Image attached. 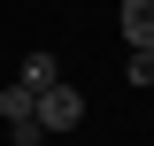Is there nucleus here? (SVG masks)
Returning <instances> with one entry per match:
<instances>
[{"label":"nucleus","mask_w":154,"mask_h":146,"mask_svg":"<svg viewBox=\"0 0 154 146\" xmlns=\"http://www.w3.org/2000/svg\"><path fill=\"white\" fill-rule=\"evenodd\" d=\"M0 123H8V138H16V146H38V138H46V123H38V92L8 85V92H0Z\"/></svg>","instance_id":"1"},{"label":"nucleus","mask_w":154,"mask_h":146,"mask_svg":"<svg viewBox=\"0 0 154 146\" xmlns=\"http://www.w3.org/2000/svg\"><path fill=\"white\" fill-rule=\"evenodd\" d=\"M38 123H46V138H54V131H77L85 123V92L77 85H46L38 92Z\"/></svg>","instance_id":"2"},{"label":"nucleus","mask_w":154,"mask_h":146,"mask_svg":"<svg viewBox=\"0 0 154 146\" xmlns=\"http://www.w3.org/2000/svg\"><path fill=\"white\" fill-rule=\"evenodd\" d=\"M16 85H23V92H46V85H62V62H54V54H23Z\"/></svg>","instance_id":"3"},{"label":"nucleus","mask_w":154,"mask_h":146,"mask_svg":"<svg viewBox=\"0 0 154 146\" xmlns=\"http://www.w3.org/2000/svg\"><path fill=\"white\" fill-rule=\"evenodd\" d=\"M123 38L131 46H154V0H123Z\"/></svg>","instance_id":"4"},{"label":"nucleus","mask_w":154,"mask_h":146,"mask_svg":"<svg viewBox=\"0 0 154 146\" xmlns=\"http://www.w3.org/2000/svg\"><path fill=\"white\" fill-rule=\"evenodd\" d=\"M123 77H131V85L146 92V85H154V46H131V62H123Z\"/></svg>","instance_id":"5"}]
</instances>
